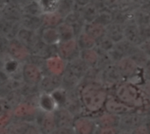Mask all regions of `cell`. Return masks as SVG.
I'll return each mask as SVG.
<instances>
[{"label": "cell", "instance_id": "obj_1", "mask_svg": "<svg viewBox=\"0 0 150 134\" xmlns=\"http://www.w3.org/2000/svg\"><path fill=\"white\" fill-rule=\"evenodd\" d=\"M83 110L90 113L99 112L108 98L106 90L96 82L86 83L78 91Z\"/></svg>", "mask_w": 150, "mask_h": 134}, {"label": "cell", "instance_id": "obj_2", "mask_svg": "<svg viewBox=\"0 0 150 134\" xmlns=\"http://www.w3.org/2000/svg\"><path fill=\"white\" fill-rule=\"evenodd\" d=\"M116 98L133 108H138L144 105L143 98L139 93V90L129 83L120 84L117 88Z\"/></svg>", "mask_w": 150, "mask_h": 134}, {"label": "cell", "instance_id": "obj_3", "mask_svg": "<svg viewBox=\"0 0 150 134\" xmlns=\"http://www.w3.org/2000/svg\"><path fill=\"white\" fill-rule=\"evenodd\" d=\"M43 75L44 71L39 65L29 61L22 63L21 80L23 83L29 86H39Z\"/></svg>", "mask_w": 150, "mask_h": 134}, {"label": "cell", "instance_id": "obj_4", "mask_svg": "<svg viewBox=\"0 0 150 134\" xmlns=\"http://www.w3.org/2000/svg\"><path fill=\"white\" fill-rule=\"evenodd\" d=\"M39 111L36 104L29 101H23L13 107L12 117L14 120L34 123Z\"/></svg>", "mask_w": 150, "mask_h": 134}, {"label": "cell", "instance_id": "obj_5", "mask_svg": "<svg viewBox=\"0 0 150 134\" xmlns=\"http://www.w3.org/2000/svg\"><path fill=\"white\" fill-rule=\"evenodd\" d=\"M80 48L77 45L76 39H69L60 41L56 45V54L67 63L72 61L80 56Z\"/></svg>", "mask_w": 150, "mask_h": 134}, {"label": "cell", "instance_id": "obj_6", "mask_svg": "<svg viewBox=\"0 0 150 134\" xmlns=\"http://www.w3.org/2000/svg\"><path fill=\"white\" fill-rule=\"evenodd\" d=\"M147 117L143 114L137 113L135 111L123 116H120L119 129L120 132L133 133L137 127L146 123Z\"/></svg>", "mask_w": 150, "mask_h": 134}, {"label": "cell", "instance_id": "obj_7", "mask_svg": "<svg viewBox=\"0 0 150 134\" xmlns=\"http://www.w3.org/2000/svg\"><path fill=\"white\" fill-rule=\"evenodd\" d=\"M7 55L20 63H24L28 61L31 54L28 48L19 39L14 38L9 40Z\"/></svg>", "mask_w": 150, "mask_h": 134}, {"label": "cell", "instance_id": "obj_8", "mask_svg": "<svg viewBox=\"0 0 150 134\" xmlns=\"http://www.w3.org/2000/svg\"><path fill=\"white\" fill-rule=\"evenodd\" d=\"M34 124L37 126L40 134H50L57 128L54 113L42 111L40 110L35 118Z\"/></svg>", "mask_w": 150, "mask_h": 134}, {"label": "cell", "instance_id": "obj_9", "mask_svg": "<svg viewBox=\"0 0 150 134\" xmlns=\"http://www.w3.org/2000/svg\"><path fill=\"white\" fill-rule=\"evenodd\" d=\"M95 118L88 116H76L75 118L72 128L75 134H94L97 130Z\"/></svg>", "mask_w": 150, "mask_h": 134}, {"label": "cell", "instance_id": "obj_10", "mask_svg": "<svg viewBox=\"0 0 150 134\" xmlns=\"http://www.w3.org/2000/svg\"><path fill=\"white\" fill-rule=\"evenodd\" d=\"M67 67V62L60 58L57 54L49 56L45 59L44 69L46 70L45 74H49L53 75L62 76Z\"/></svg>", "mask_w": 150, "mask_h": 134}, {"label": "cell", "instance_id": "obj_11", "mask_svg": "<svg viewBox=\"0 0 150 134\" xmlns=\"http://www.w3.org/2000/svg\"><path fill=\"white\" fill-rule=\"evenodd\" d=\"M38 87L40 93L51 94L54 91L62 88V76L44 74Z\"/></svg>", "mask_w": 150, "mask_h": 134}, {"label": "cell", "instance_id": "obj_12", "mask_svg": "<svg viewBox=\"0 0 150 134\" xmlns=\"http://www.w3.org/2000/svg\"><path fill=\"white\" fill-rule=\"evenodd\" d=\"M21 25L19 20L0 17V35L5 37L9 40L17 37Z\"/></svg>", "mask_w": 150, "mask_h": 134}, {"label": "cell", "instance_id": "obj_13", "mask_svg": "<svg viewBox=\"0 0 150 134\" xmlns=\"http://www.w3.org/2000/svg\"><path fill=\"white\" fill-rule=\"evenodd\" d=\"M104 108L105 109L106 112L115 114L118 116H123L125 114H127V113H130V112H133L135 111V108L130 107V106L123 104L117 98H113V97L107 98Z\"/></svg>", "mask_w": 150, "mask_h": 134}, {"label": "cell", "instance_id": "obj_14", "mask_svg": "<svg viewBox=\"0 0 150 134\" xmlns=\"http://www.w3.org/2000/svg\"><path fill=\"white\" fill-rule=\"evenodd\" d=\"M56 127H72L76 116L66 107L58 106L53 112Z\"/></svg>", "mask_w": 150, "mask_h": 134}, {"label": "cell", "instance_id": "obj_15", "mask_svg": "<svg viewBox=\"0 0 150 134\" xmlns=\"http://www.w3.org/2000/svg\"><path fill=\"white\" fill-rule=\"evenodd\" d=\"M19 22H20L21 27L25 28L30 31H34V32H39L43 26L41 16L23 13L19 19Z\"/></svg>", "mask_w": 150, "mask_h": 134}, {"label": "cell", "instance_id": "obj_16", "mask_svg": "<svg viewBox=\"0 0 150 134\" xmlns=\"http://www.w3.org/2000/svg\"><path fill=\"white\" fill-rule=\"evenodd\" d=\"M39 35L41 41L47 46H56L61 41L56 27L42 26Z\"/></svg>", "mask_w": 150, "mask_h": 134}, {"label": "cell", "instance_id": "obj_17", "mask_svg": "<svg viewBox=\"0 0 150 134\" xmlns=\"http://www.w3.org/2000/svg\"><path fill=\"white\" fill-rule=\"evenodd\" d=\"M36 104L39 110L46 112H54L58 107V104L53 96L48 93H40Z\"/></svg>", "mask_w": 150, "mask_h": 134}, {"label": "cell", "instance_id": "obj_18", "mask_svg": "<svg viewBox=\"0 0 150 134\" xmlns=\"http://www.w3.org/2000/svg\"><path fill=\"white\" fill-rule=\"evenodd\" d=\"M23 14V7L18 4L9 1L2 9H1V16L5 18L19 20Z\"/></svg>", "mask_w": 150, "mask_h": 134}, {"label": "cell", "instance_id": "obj_19", "mask_svg": "<svg viewBox=\"0 0 150 134\" xmlns=\"http://www.w3.org/2000/svg\"><path fill=\"white\" fill-rule=\"evenodd\" d=\"M98 127H118L120 121V116L105 112L95 118Z\"/></svg>", "mask_w": 150, "mask_h": 134}, {"label": "cell", "instance_id": "obj_20", "mask_svg": "<svg viewBox=\"0 0 150 134\" xmlns=\"http://www.w3.org/2000/svg\"><path fill=\"white\" fill-rule=\"evenodd\" d=\"M41 14H49L58 11L61 0H36Z\"/></svg>", "mask_w": 150, "mask_h": 134}, {"label": "cell", "instance_id": "obj_21", "mask_svg": "<svg viewBox=\"0 0 150 134\" xmlns=\"http://www.w3.org/2000/svg\"><path fill=\"white\" fill-rule=\"evenodd\" d=\"M41 18H42L43 26H48V27H56L64 20V18L58 11L49 14H43L41 15Z\"/></svg>", "mask_w": 150, "mask_h": 134}, {"label": "cell", "instance_id": "obj_22", "mask_svg": "<svg viewBox=\"0 0 150 134\" xmlns=\"http://www.w3.org/2000/svg\"><path fill=\"white\" fill-rule=\"evenodd\" d=\"M137 65L131 59H122L119 61L118 69L120 74L123 75H131L136 70Z\"/></svg>", "mask_w": 150, "mask_h": 134}, {"label": "cell", "instance_id": "obj_23", "mask_svg": "<svg viewBox=\"0 0 150 134\" xmlns=\"http://www.w3.org/2000/svg\"><path fill=\"white\" fill-rule=\"evenodd\" d=\"M56 29L58 31L59 36H60V40L61 41H65V40H69L75 39V31L70 26L69 24L62 22L59 25L56 26Z\"/></svg>", "mask_w": 150, "mask_h": 134}, {"label": "cell", "instance_id": "obj_24", "mask_svg": "<svg viewBox=\"0 0 150 134\" xmlns=\"http://www.w3.org/2000/svg\"><path fill=\"white\" fill-rule=\"evenodd\" d=\"M31 123L25 121L14 120L6 128L5 134H23L28 128Z\"/></svg>", "mask_w": 150, "mask_h": 134}, {"label": "cell", "instance_id": "obj_25", "mask_svg": "<svg viewBox=\"0 0 150 134\" xmlns=\"http://www.w3.org/2000/svg\"><path fill=\"white\" fill-rule=\"evenodd\" d=\"M79 58L88 67H91V66H94L98 62V54L93 50V48H91V49H84V50L80 51Z\"/></svg>", "mask_w": 150, "mask_h": 134}, {"label": "cell", "instance_id": "obj_26", "mask_svg": "<svg viewBox=\"0 0 150 134\" xmlns=\"http://www.w3.org/2000/svg\"><path fill=\"white\" fill-rule=\"evenodd\" d=\"M77 45L80 48V50H84V49H91L94 47L96 41L95 39L91 37L89 34H87L85 32H81L76 39Z\"/></svg>", "mask_w": 150, "mask_h": 134}, {"label": "cell", "instance_id": "obj_27", "mask_svg": "<svg viewBox=\"0 0 150 134\" xmlns=\"http://www.w3.org/2000/svg\"><path fill=\"white\" fill-rule=\"evenodd\" d=\"M23 13L30 14V15H36V16H41V11L40 9V6L36 0L28 2L24 7H23Z\"/></svg>", "mask_w": 150, "mask_h": 134}, {"label": "cell", "instance_id": "obj_28", "mask_svg": "<svg viewBox=\"0 0 150 134\" xmlns=\"http://www.w3.org/2000/svg\"><path fill=\"white\" fill-rule=\"evenodd\" d=\"M8 45H9V39H6L5 37L0 35V61H2V64L5 58L8 56L7 55V51H8ZM2 68V66H1Z\"/></svg>", "mask_w": 150, "mask_h": 134}, {"label": "cell", "instance_id": "obj_29", "mask_svg": "<svg viewBox=\"0 0 150 134\" xmlns=\"http://www.w3.org/2000/svg\"><path fill=\"white\" fill-rule=\"evenodd\" d=\"M12 109V106L4 97H0V117L11 111Z\"/></svg>", "mask_w": 150, "mask_h": 134}, {"label": "cell", "instance_id": "obj_30", "mask_svg": "<svg viewBox=\"0 0 150 134\" xmlns=\"http://www.w3.org/2000/svg\"><path fill=\"white\" fill-rule=\"evenodd\" d=\"M120 129L118 127H97L94 134H119Z\"/></svg>", "mask_w": 150, "mask_h": 134}, {"label": "cell", "instance_id": "obj_31", "mask_svg": "<svg viewBox=\"0 0 150 134\" xmlns=\"http://www.w3.org/2000/svg\"><path fill=\"white\" fill-rule=\"evenodd\" d=\"M11 80V77L10 76V75L4 68H0V89L7 85Z\"/></svg>", "mask_w": 150, "mask_h": 134}, {"label": "cell", "instance_id": "obj_32", "mask_svg": "<svg viewBox=\"0 0 150 134\" xmlns=\"http://www.w3.org/2000/svg\"><path fill=\"white\" fill-rule=\"evenodd\" d=\"M50 134H75L72 127H57Z\"/></svg>", "mask_w": 150, "mask_h": 134}, {"label": "cell", "instance_id": "obj_33", "mask_svg": "<svg viewBox=\"0 0 150 134\" xmlns=\"http://www.w3.org/2000/svg\"><path fill=\"white\" fill-rule=\"evenodd\" d=\"M23 134H40L37 126L34 123H31L28 128L25 130V132Z\"/></svg>", "mask_w": 150, "mask_h": 134}, {"label": "cell", "instance_id": "obj_34", "mask_svg": "<svg viewBox=\"0 0 150 134\" xmlns=\"http://www.w3.org/2000/svg\"><path fill=\"white\" fill-rule=\"evenodd\" d=\"M133 134H150L149 132V129L146 126V123L140 126L139 127H137L133 133Z\"/></svg>", "mask_w": 150, "mask_h": 134}, {"label": "cell", "instance_id": "obj_35", "mask_svg": "<svg viewBox=\"0 0 150 134\" xmlns=\"http://www.w3.org/2000/svg\"><path fill=\"white\" fill-rule=\"evenodd\" d=\"M144 91H145V93H146L147 97H148L150 99V83L147 84V85L145 86V88H144Z\"/></svg>", "mask_w": 150, "mask_h": 134}, {"label": "cell", "instance_id": "obj_36", "mask_svg": "<svg viewBox=\"0 0 150 134\" xmlns=\"http://www.w3.org/2000/svg\"><path fill=\"white\" fill-rule=\"evenodd\" d=\"M146 126H147V127H148V129H149V132L150 133V116L147 117V119H146Z\"/></svg>", "mask_w": 150, "mask_h": 134}, {"label": "cell", "instance_id": "obj_37", "mask_svg": "<svg viewBox=\"0 0 150 134\" xmlns=\"http://www.w3.org/2000/svg\"><path fill=\"white\" fill-rule=\"evenodd\" d=\"M119 134H133L132 133H127V132H120V133Z\"/></svg>", "mask_w": 150, "mask_h": 134}, {"label": "cell", "instance_id": "obj_38", "mask_svg": "<svg viewBox=\"0 0 150 134\" xmlns=\"http://www.w3.org/2000/svg\"><path fill=\"white\" fill-rule=\"evenodd\" d=\"M0 16H1V8H0Z\"/></svg>", "mask_w": 150, "mask_h": 134}]
</instances>
